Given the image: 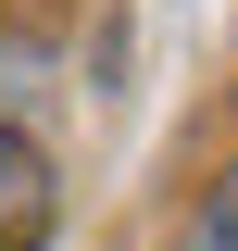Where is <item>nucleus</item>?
<instances>
[{"label":"nucleus","instance_id":"f257e3e1","mask_svg":"<svg viewBox=\"0 0 238 251\" xmlns=\"http://www.w3.org/2000/svg\"><path fill=\"white\" fill-rule=\"evenodd\" d=\"M50 239V151L0 126V251H38Z\"/></svg>","mask_w":238,"mask_h":251},{"label":"nucleus","instance_id":"f03ea898","mask_svg":"<svg viewBox=\"0 0 238 251\" xmlns=\"http://www.w3.org/2000/svg\"><path fill=\"white\" fill-rule=\"evenodd\" d=\"M176 251H238V163L213 176V201H201V226H188Z\"/></svg>","mask_w":238,"mask_h":251}]
</instances>
